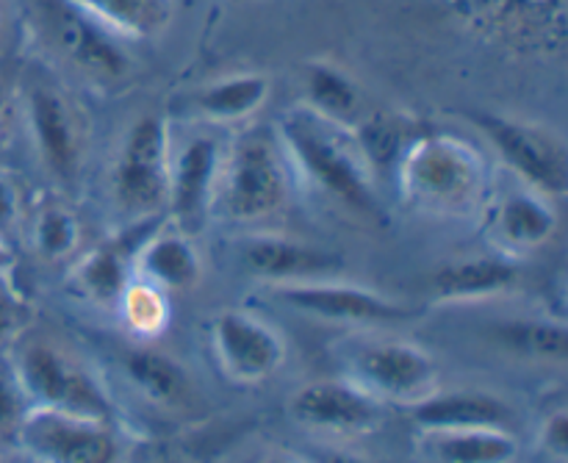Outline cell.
I'll list each match as a JSON object with an SVG mask.
<instances>
[{"instance_id":"cell-26","label":"cell","mask_w":568,"mask_h":463,"mask_svg":"<svg viewBox=\"0 0 568 463\" xmlns=\"http://www.w3.org/2000/svg\"><path fill=\"white\" fill-rule=\"evenodd\" d=\"M125 372L131 378L133 386L153 400L155 405L164 409H183L192 400V381L170 355L159 353V350H133L125 359Z\"/></svg>"},{"instance_id":"cell-9","label":"cell","mask_w":568,"mask_h":463,"mask_svg":"<svg viewBox=\"0 0 568 463\" xmlns=\"http://www.w3.org/2000/svg\"><path fill=\"white\" fill-rule=\"evenodd\" d=\"M355 383L377 400L414 405L438 389V364L410 342H372L355 353Z\"/></svg>"},{"instance_id":"cell-5","label":"cell","mask_w":568,"mask_h":463,"mask_svg":"<svg viewBox=\"0 0 568 463\" xmlns=\"http://www.w3.org/2000/svg\"><path fill=\"white\" fill-rule=\"evenodd\" d=\"M11 378L31 409L64 411L103 422L114 420V405L98 378L53 344H22L11 364Z\"/></svg>"},{"instance_id":"cell-7","label":"cell","mask_w":568,"mask_h":463,"mask_svg":"<svg viewBox=\"0 0 568 463\" xmlns=\"http://www.w3.org/2000/svg\"><path fill=\"white\" fill-rule=\"evenodd\" d=\"M172 150L166 120L144 114L128 128L111 172V192L128 217H155L170 198Z\"/></svg>"},{"instance_id":"cell-33","label":"cell","mask_w":568,"mask_h":463,"mask_svg":"<svg viewBox=\"0 0 568 463\" xmlns=\"http://www.w3.org/2000/svg\"><path fill=\"white\" fill-rule=\"evenodd\" d=\"M20 217H22L20 187H17L14 178L0 172V236L11 242V233H14L17 225H20Z\"/></svg>"},{"instance_id":"cell-12","label":"cell","mask_w":568,"mask_h":463,"mask_svg":"<svg viewBox=\"0 0 568 463\" xmlns=\"http://www.w3.org/2000/svg\"><path fill=\"white\" fill-rule=\"evenodd\" d=\"M211 342L225 375L244 386L272 378L286 361L281 333L247 311H222L211 328Z\"/></svg>"},{"instance_id":"cell-25","label":"cell","mask_w":568,"mask_h":463,"mask_svg":"<svg viewBox=\"0 0 568 463\" xmlns=\"http://www.w3.org/2000/svg\"><path fill=\"white\" fill-rule=\"evenodd\" d=\"M425 436L436 463H514L519 459V442L505 427H471Z\"/></svg>"},{"instance_id":"cell-35","label":"cell","mask_w":568,"mask_h":463,"mask_svg":"<svg viewBox=\"0 0 568 463\" xmlns=\"http://www.w3.org/2000/svg\"><path fill=\"white\" fill-rule=\"evenodd\" d=\"M308 463H377L369 459H361V455L342 453V450H325V453H316Z\"/></svg>"},{"instance_id":"cell-2","label":"cell","mask_w":568,"mask_h":463,"mask_svg":"<svg viewBox=\"0 0 568 463\" xmlns=\"http://www.w3.org/2000/svg\"><path fill=\"white\" fill-rule=\"evenodd\" d=\"M394 178L410 205L438 217L471 214L491 189L486 153L469 139L442 131L416 133Z\"/></svg>"},{"instance_id":"cell-13","label":"cell","mask_w":568,"mask_h":463,"mask_svg":"<svg viewBox=\"0 0 568 463\" xmlns=\"http://www.w3.org/2000/svg\"><path fill=\"white\" fill-rule=\"evenodd\" d=\"M222 148L211 137H194L172 159L170 170V217L175 231L183 236H197L209 222L216 200V181H220Z\"/></svg>"},{"instance_id":"cell-11","label":"cell","mask_w":568,"mask_h":463,"mask_svg":"<svg viewBox=\"0 0 568 463\" xmlns=\"http://www.w3.org/2000/svg\"><path fill=\"white\" fill-rule=\"evenodd\" d=\"M288 414L305 431L349 439L381 427L383 403L355 381H314L292 394Z\"/></svg>"},{"instance_id":"cell-23","label":"cell","mask_w":568,"mask_h":463,"mask_svg":"<svg viewBox=\"0 0 568 463\" xmlns=\"http://www.w3.org/2000/svg\"><path fill=\"white\" fill-rule=\"evenodd\" d=\"M303 87V105H308L316 114L327 117V120L333 122H342V125H353L361 117V105H364L361 87L344 67L333 64V61L327 59L311 61V64L305 67Z\"/></svg>"},{"instance_id":"cell-6","label":"cell","mask_w":568,"mask_h":463,"mask_svg":"<svg viewBox=\"0 0 568 463\" xmlns=\"http://www.w3.org/2000/svg\"><path fill=\"white\" fill-rule=\"evenodd\" d=\"M471 122L525 187L549 200H560L568 192V148L558 131L491 111L471 114Z\"/></svg>"},{"instance_id":"cell-10","label":"cell","mask_w":568,"mask_h":463,"mask_svg":"<svg viewBox=\"0 0 568 463\" xmlns=\"http://www.w3.org/2000/svg\"><path fill=\"white\" fill-rule=\"evenodd\" d=\"M277 300L300 314L338 322V325H397V322H408L410 316H416L414 309L375 292V289L336 281L277 286Z\"/></svg>"},{"instance_id":"cell-3","label":"cell","mask_w":568,"mask_h":463,"mask_svg":"<svg viewBox=\"0 0 568 463\" xmlns=\"http://www.w3.org/2000/svg\"><path fill=\"white\" fill-rule=\"evenodd\" d=\"M286 200L288 172L281 139L264 125L250 128L222 161L214 205L227 220L258 222L277 214Z\"/></svg>"},{"instance_id":"cell-34","label":"cell","mask_w":568,"mask_h":463,"mask_svg":"<svg viewBox=\"0 0 568 463\" xmlns=\"http://www.w3.org/2000/svg\"><path fill=\"white\" fill-rule=\"evenodd\" d=\"M541 444L547 453L555 455V459H566L568 455V414L566 411H555L552 416H547V422H544Z\"/></svg>"},{"instance_id":"cell-19","label":"cell","mask_w":568,"mask_h":463,"mask_svg":"<svg viewBox=\"0 0 568 463\" xmlns=\"http://www.w3.org/2000/svg\"><path fill=\"white\" fill-rule=\"evenodd\" d=\"M410 420L425 433L471 431V427H505L516 422L514 409L503 397L488 392H433L419 403L408 405Z\"/></svg>"},{"instance_id":"cell-30","label":"cell","mask_w":568,"mask_h":463,"mask_svg":"<svg viewBox=\"0 0 568 463\" xmlns=\"http://www.w3.org/2000/svg\"><path fill=\"white\" fill-rule=\"evenodd\" d=\"M120 311L128 331L142 339L159 336L170 322V305H166L164 292L142 278L128 283L120 298Z\"/></svg>"},{"instance_id":"cell-1","label":"cell","mask_w":568,"mask_h":463,"mask_svg":"<svg viewBox=\"0 0 568 463\" xmlns=\"http://www.w3.org/2000/svg\"><path fill=\"white\" fill-rule=\"evenodd\" d=\"M275 133L286 159L311 187L366 220H381L377 178L355 142L353 128L300 103L281 117Z\"/></svg>"},{"instance_id":"cell-16","label":"cell","mask_w":568,"mask_h":463,"mask_svg":"<svg viewBox=\"0 0 568 463\" xmlns=\"http://www.w3.org/2000/svg\"><path fill=\"white\" fill-rule=\"evenodd\" d=\"M26 117L42 164L55 178L75 175L81 167L83 137L75 111H72L70 100L61 94V89L48 87V83H37L28 89Z\"/></svg>"},{"instance_id":"cell-29","label":"cell","mask_w":568,"mask_h":463,"mask_svg":"<svg viewBox=\"0 0 568 463\" xmlns=\"http://www.w3.org/2000/svg\"><path fill=\"white\" fill-rule=\"evenodd\" d=\"M33 250L48 261H61L72 255L81 244L83 231L72 209H67L61 200H44L37 205L31 225Z\"/></svg>"},{"instance_id":"cell-28","label":"cell","mask_w":568,"mask_h":463,"mask_svg":"<svg viewBox=\"0 0 568 463\" xmlns=\"http://www.w3.org/2000/svg\"><path fill=\"white\" fill-rule=\"evenodd\" d=\"M497 342L510 353L530 361H566L568 328L555 320H510L494 331Z\"/></svg>"},{"instance_id":"cell-38","label":"cell","mask_w":568,"mask_h":463,"mask_svg":"<svg viewBox=\"0 0 568 463\" xmlns=\"http://www.w3.org/2000/svg\"><path fill=\"white\" fill-rule=\"evenodd\" d=\"M0 120H3V89H0Z\"/></svg>"},{"instance_id":"cell-24","label":"cell","mask_w":568,"mask_h":463,"mask_svg":"<svg viewBox=\"0 0 568 463\" xmlns=\"http://www.w3.org/2000/svg\"><path fill=\"white\" fill-rule=\"evenodd\" d=\"M349 128H353L355 142H358L361 153H364L366 164H369L375 178L397 170L399 159L408 150V144L422 131L414 122L405 120L403 114H392V111L361 114Z\"/></svg>"},{"instance_id":"cell-21","label":"cell","mask_w":568,"mask_h":463,"mask_svg":"<svg viewBox=\"0 0 568 463\" xmlns=\"http://www.w3.org/2000/svg\"><path fill=\"white\" fill-rule=\"evenodd\" d=\"M133 270L142 275V281L153 283L161 292H186L197 286L203 278V261L192 244V236L159 228L142 244Z\"/></svg>"},{"instance_id":"cell-27","label":"cell","mask_w":568,"mask_h":463,"mask_svg":"<svg viewBox=\"0 0 568 463\" xmlns=\"http://www.w3.org/2000/svg\"><path fill=\"white\" fill-rule=\"evenodd\" d=\"M122 39H150L172 20V0H72Z\"/></svg>"},{"instance_id":"cell-8","label":"cell","mask_w":568,"mask_h":463,"mask_svg":"<svg viewBox=\"0 0 568 463\" xmlns=\"http://www.w3.org/2000/svg\"><path fill=\"white\" fill-rule=\"evenodd\" d=\"M17 450L37 463H122L120 436L111 422L64 414L50 409H28L17 433Z\"/></svg>"},{"instance_id":"cell-31","label":"cell","mask_w":568,"mask_h":463,"mask_svg":"<svg viewBox=\"0 0 568 463\" xmlns=\"http://www.w3.org/2000/svg\"><path fill=\"white\" fill-rule=\"evenodd\" d=\"M31 405L26 403L22 392L17 389L11 372L0 370V453L17 450V433H20L22 416Z\"/></svg>"},{"instance_id":"cell-20","label":"cell","mask_w":568,"mask_h":463,"mask_svg":"<svg viewBox=\"0 0 568 463\" xmlns=\"http://www.w3.org/2000/svg\"><path fill=\"white\" fill-rule=\"evenodd\" d=\"M519 281L521 266L510 255H471L438 266L430 278V292L438 303H469L510 294Z\"/></svg>"},{"instance_id":"cell-18","label":"cell","mask_w":568,"mask_h":463,"mask_svg":"<svg viewBox=\"0 0 568 463\" xmlns=\"http://www.w3.org/2000/svg\"><path fill=\"white\" fill-rule=\"evenodd\" d=\"M486 203L488 233L503 255L530 253V250L552 242V236L558 233L560 220L555 200L544 198L525 183L508 189L503 198L486 200Z\"/></svg>"},{"instance_id":"cell-22","label":"cell","mask_w":568,"mask_h":463,"mask_svg":"<svg viewBox=\"0 0 568 463\" xmlns=\"http://www.w3.org/2000/svg\"><path fill=\"white\" fill-rule=\"evenodd\" d=\"M272 83L264 72H233L192 94V109L214 122H242L266 105Z\"/></svg>"},{"instance_id":"cell-14","label":"cell","mask_w":568,"mask_h":463,"mask_svg":"<svg viewBox=\"0 0 568 463\" xmlns=\"http://www.w3.org/2000/svg\"><path fill=\"white\" fill-rule=\"evenodd\" d=\"M53 33L67 59L98 81H120L131 72V56L122 48L120 33L111 31L72 0H55Z\"/></svg>"},{"instance_id":"cell-37","label":"cell","mask_w":568,"mask_h":463,"mask_svg":"<svg viewBox=\"0 0 568 463\" xmlns=\"http://www.w3.org/2000/svg\"><path fill=\"white\" fill-rule=\"evenodd\" d=\"M261 463H303V461L288 459V455H270V459H264Z\"/></svg>"},{"instance_id":"cell-32","label":"cell","mask_w":568,"mask_h":463,"mask_svg":"<svg viewBox=\"0 0 568 463\" xmlns=\"http://www.w3.org/2000/svg\"><path fill=\"white\" fill-rule=\"evenodd\" d=\"M28 320H31V305L17 294V289L9 286V278H0V344L20 336Z\"/></svg>"},{"instance_id":"cell-17","label":"cell","mask_w":568,"mask_h":463,"mask_svg":"<svg viewBox=\"0 0 568 463\" xmlns=\"http://www.w3.org/2000/svg\"><path fill=\"white\" fill-rule=\"evenodd\" d=\"M159 214L142 217L136 225L116 233L109 242L98 244V248H94L92 253L83 255L75 264V270H72V289H75L81 298L92 300V303H120L122 292H125V286L131 283V272L133 264H136L139 250H142V244L159 231Z\"/></svg>"},{"instance_id":"cell-36","label":"cell","mask_w":568,"mask_h":463,"mask_svg":"<svg viewBox=\"0 0 568 463\" xmlns=\"http://www.w3.org/2000/svg\"><path fill=\"white\" fill-rule=\"evenodd\" d=\"M17 266V255L14 248H11L9 239L0 236V278H9Z\"/></svg>"},{"instance_id":"cell-15","label":"cell","mask_w":568,"mask_h":463,"mask_svg":"<svg viewBox=\"0 0 568 463\" xmlns=\"http://www.w3.org/2000/svg\"><path fill=\"white\" fill-rule=\"evenodd\" d=\"M242 264L253 278L275 286L331 281L342 272L344 259L322 244L300 242L277 233H258L242 242Z\"/></svg>"},{"instance_id":"cell-4","label":"cell","mask_w":568,"mask_h":463,"mask_svg":"<svg viewBox=\"0 0 568 463\" xmlns=\"http://www.w3.org/2000/svg\"><path fill=\"white\" fill-rule=\"evenodd\" d=\"M466 31L519 56H549L566 48V0H449Z\"/></svg>"}]
</instances>
